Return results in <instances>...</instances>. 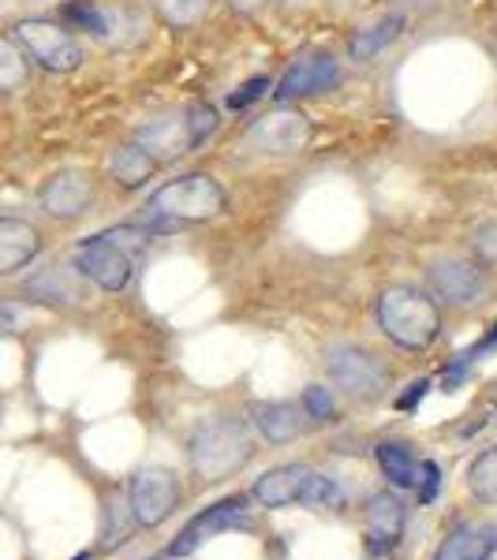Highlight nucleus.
<instances>
[{"label": "nucleus", "instance_id": "nucleus-37", "mask_svg": "<svg viewBox=\"0 0 497 560\" xmlns=\"http://www.w3.org/2000/svg\"><path fill=\"white\" fill-rule=\"evenodd\" d=\"M71 560H90V553H79V557H71Z\"/></svg>", "mask_w": 497, "mask_h": 560}, {"label": "nucleus", "instance_id": "nucleus-30", "mask_svg": "<svg viewBox=\"0 0 497 560\" xmlns=\"http://www.w3.org/2000/svg\"><path fill=\"white\" fill-rule=\"evenodd\" d=\"M266 94H269V79L266 75H255V79H247V83H243L236 94H229V102H224V105H229L232 113H236V108L255 105L258 97H266Z\"/></svg>", "mask_w": 497, "mask_h": 560}, {"label": "nucleus", "instance_id": "nucleus-25", "mask_svg": "<svg viewBox=\"0 0 497 560\" xmlns=\"http://www.w3.org/2000/svg\"><path fill=\"white\" fill-rule=\"evenodd\" d=\"M467 486H472V493L478 497V501L497 504V445L486 448V453L472 464V471H467Z\"/></svg>", "mask_w": 497, "mask_h": 560}, {"label": "nucleus", "instance_id": "nucleus-29", "mask_svg": "<svg viewBox=\"0 0 497 560\" xmlns=\"http://www.w3.org/2000/svg\"><path fill=\"white\" fill-rule=\"evenodd\" d=\"M303 411H307V419H314V422H330L333 415H337L333 393H330V388H322V385H311L303 393Z\"/></svg>", "mask_w": 497, "mask_h": 560}, {"label": "nucleus", "instance_id": "nucleus-16", "mask_svg": "<svg viewBox=\"0 0 497 560\" xmlns=\"http://www.w3.org/2000/svg\"><path fill=\"white\" fill-rule=\"evenodd\" d=\"M497 553V527L494 523H460L438 546L434 560H490Z\"/></svg>", "mask_w": 497, "mask_h": 560}, {"label": "nucleus", "instance_id": "nucleus-32", "mask_svg": "<svg viewBox=\"0 0 497 560\" xmlns=\"http://www.w3.org/2000/svg\"><path fill=\"white\" fill-rule=\"evenodd\" d=\"M427 393H430V382H427V377L412 382L401 396H396V411H415V408H419V400H423Z\"/></svg>", "mask_w": 497, "mask_h": 560}, {"label": "nucleus", "instance_id": "nucleus-15", "mask_svg": "<svg viewBox=\"0 0 497 560\" xmlns=\"http://www.w3.org/2000/svg\"><path fill=\"white\" fill-rule=\"evenodd\" d=\"M42 250V236L23 217H0V277H12L31 266Z\"/></svg>", "mask_w": 497, "mask_h": 560}, {"label": "nucleus", "instance_id": "nucleus-13", "mask_svg": "<svg viewBox=\"0 0 497 560\" xmlns=\"http://www.w3.org/2000/svg\"><path fill=\"white\" fill-rule=\"evenodd\" d=\"M135 142L147 147L161 165L198 150V139L192 131V116H187V108L184 113H173V116H161V120H150L147 128L135 135Z\"/></svg>", "mask_w": 497, "mask_h": 560}, {"label": "nucleus", "instance_id": "nucleus-23", "mask_svg": "<svg viewBox=\"0 0 497 560\" xmlns=\"http://www.w3.org/2000/svg\"><path fill=\"white\" fill-rule=\"evenodd\" d=\"M147 4L161 23L176 26V31H187V26L206 20V12H210V0H147Z\"/></svg>", "mask_w": 497, "mask_h": 560}, {"label": "nucleus", "instance_id": "nucleus-11", "mask_svg": "<svg viewBox=\"0 0 497 560\" xmlns=\"http://www.w3.org/2000/svg\"><path fill=\"white\" fill-rule=\"evenodd\" d=\"M243 516H247V504H243V497L217 501L206 512H198V516L187 523L184 530H180L176 541L169 546V553H173V557H192L195 549H203L206 541H213L217 535H224V530H232V527H243V523H247Z\"/></svg>", "mask_w": 497, "mask_h": 560}, {"label": "nucleus", "instance_id": "nucleus-36", "mask_svg": "<svg viewBox=\"0 0 497 560\" xmlns=\"http://www.w3.org/2000/svg\"><path fill=\"white\" fill-rule=\"evenodd\" d=\"M266 4H269V0H229V8H232V12H240V15H258Z\"/></svg>", "mask_w": 497, "mask_h": 560}, {"label": "nucleus", "instance_id": "nucleus-4", "mask_svg": "<svg viewBox=\"0 0 497 560\" xmlns=\"http://www.w3.org/2000/svg\"><path fill=\"white\" fill-rule=\"evenodd\" d=\"M15 42L38 68L53 75H68L83 65V45H79L60 23L53 20H23L15 23Z\"/></svg>", "mask_w": 497, "mask_h": 560}, {"label": "nucleus", "instance_id": "nucleus-7", "mask_svg": "<svg viewBox=\"0 0 497 560\" xmlns=\"http://www.w3.org/2000/svg\"><path fill=\"white\" fill-rule=\"evenodd\" d=\"M427 280H430L434 300L453 303V306H478L486 295H490V277L483 273L478 261H467V258L430 261Z\"/></svg>", "mask_w": 497, "mask_h": 560}, {"label": "nucleus", "instance_id": "nucleus-20", "mask_svg": "<svg viewBox=\"0 0 497 560\" xmlns=\"http://www.w3.org/2000/svg\"><path fill=\"white\" fill-rule=\"evenodd\" d=\"M158 168H161V161L153 158L147 147H139V142H124V147L108 158V173H113V179L120 187H128V191L142 187L147 179H153Z\"/></svg>", "mask_w": 497, "mask_h": 560}, {"label": "nucleus", "instance_id": "nucleus-1", "mask_svg": "<svg viewBox=\"0 0 497 560\" xmlns=\"http://www.w3.org/2000/svg\"><path fill=\"white\" fill-rule=\"evenodd\" d=\"M224 206H229V195H224V187L217 184L210 173H187L180 179L161 184L158 191L150 195L142 224H147L150 232H158V236H165L176 224L213 221V217L224 213Z\"/></svg>", "mask_w": 497, "mask_h": 560}, {"label": "nucleus", "instance_id": "nucleus-28", "mask_svg": "<svg viewBox=\"0 0 497 560\" xmlns=\"http://www.w3.org/2000/svg\"><path fill=\"white\" fill-rule=\"evenodd\" d=\"M472 250H475L478 266L497 269V221H483L472 232Z\"/></svg>", "mask_w": 497, "mask_h": 560}, {"label": "nucleus", "instance_id": "nucleus-21", "mask_svg": "<svg viewBox=\"0 0 497 560\" xmlns=\"http://www.w3.org/2000/svg\"><path fill=\"white\" fill-rule=\"evenodd\" d=\"M378 464H382L385 478L401 490H415L419 486V475H423V459H415V453L408 445H396V441H385V445L374 448Z\"/></svg>", "mask_w": 497, "mask_h": 560}, {"label": "nucleus", "instance_id": "nucleus-34", "mask_svg": "<svg viewBox=\"0 0 497 560\" xmlns=\"http://www.w3.org/2000/svg\"><path fill=\"white\" fill-rule=\"evenodd\" d=\"M396 12L401 15H419V12H430V8H438L441 0H393Z\"/></svg>", "mask_w": 497, "mask_h": 560}, {"label": "nucleus", "instance_id": "nucleus-27", "mask_svg": "<svg viewBox=\"0 0 497 560\" xmlns=\"http://www.w3.org/2000/svg\"><path fill=\"white\" fill-rule=\"evenodd\" d=\"M65 277L68 273L60 266L49 269V273H42V277L31 280V292H42L45 303H49V300H83V292H76V284H68Z\"/></svg>", "mask_w": 497, "mask_h": 560}, {"label": "nucleus", "instance_id": "nucleus-6", "mask_svg": "<svg viewBox=\"0 0 497 560\" xmlns=\"http://www.w3.org/2000/svg\"><path fill=\"white\" fill-rule=\"evenodd\" d=\"M325 370H330L333 382L345 388L348 396H356V400H374V396H382L393 382L390 366L378 355H370L367 348H356V345L330 348Z\"/></svg>", "mask_w": 497, "mask_h": 560}, {"label": "nucleus", "instance_id": "nucleus-8", "mask_svg": "<svg viewBox=\"0 0 497 560\" xmlns=\"http://www.w3.org/2000/svg\"><path fill=\"white\" fill-rule=\"evenodd\" d=\"M76 273L97 284L102 292H124L131 280V255L105 232H97L76 247Z\"/></svg>", "mask_w": 497, "mask_h": 560}, {"label": "nucleus", "instance_id": "nucleus-24", "mask_svg": "<svg viewBox=\"0 0 497 560\" xmlns=\"http://www.w3.org/2000/svg\"><path fill=\"white\" fill-rule=\"evenodd\" d=\"M31 79V57L23 52L20 42L0 38V94H12Z\"/></svg>", "mask_w": 497, "mask_h": 560}, {"label": "nucleus", "instance_id": "nucleus-38", "mask_svg": "<svg viewBox=\"0 0 497 560\" xmlns=\"http://www.w3.org/2000/svg\"><path fill=\"white\" fill-rule=\"evenodd\" d=\"M378 560H390V553H385V557H378Z\"/></svg>", "mask_w": 497, "mask_h": 560}, {"label": "nucleus", "instance_id": "nucleus-26", "mask_svg": "<svg viewBox=\"0 0 497 560\" xmlns=\"http://www.w3.org/2000/svg\"><path fill=\"white\" fill-rule=\"evenodd\" d=\"M300 504H307V509H340V504H345V490H340L333 478L311 475V478H307V486H303Z\"/></svg>", "mask_w": 497, "mask_h": 560}, {"label": "nucleus", "instance_id": "nucleus-2", "mask_svg": "<svg viewBox=\"0 0 497 560\" xmlns=\"http://www.w3.org/2000/svg\"><path fill=\"white\" fill-rule=\"evenodd\" d=\"M374 318L385 337L404 351H427L441 332V314L434 295L408 284L385 288L374 300Z\"/></svg>", "mask_w": 497, "mask_h": 560}, {"label": "nucleus", "instance_id": "nucleus-31", "mask_svg": "<svg viewBox=\"0 0 497 560\" xmlns=\"http://www.w3.org/2000/svg\"><path fill=\"white\" fill-rule=\"evenodd\" d=\"M441 490V467L434 464V459H423V475H419V486H415V493H419L423 504H430L434 497Z\"/></svg>", "mask_w": 497, "mask_h": 560}, {"label": "nucleus", "instance_id": "nucleus-35", "mask_svg": "<svg viewBox=\"0 0 497 560\" xmlns=\"http://www.w3.org/2000/svg\"><path fill=\"white\" fill-rule=\"evenodd\" d=\"M497 348V322L490 325V329H486V337L478 340V345L472 348V351H464L467 359H478V355H490V351Z\"/></svg>", "mask_w": 497, "mask_h": 560}, {"label": "nucleus", "instance_id": "nucleus-12", "mask_svg": "<svg viewBox=\"0 0 497 560\" xmlns=\"http://www.w3.org/2000/svg\"><path fill=\"white\" fill-rule=\"evenodd\" d=\"M38 202L57 221H76V217H83L94 206V179L79 173V168H65V173H57L42 187Z\"/></svg>", "mask_w": 497, "mask_h": 560}, {"label": "nucleus", "instance_id": "nucleus-9", "mask_svg": "<svg viewBox=\"0 0 497 560\" xmlns=\"http://www.w3.org/2000/svg\"><path fill=\"white\" fill-rule=\"evenodd\" d=\"M337 83H340L337 57L325 52V49H307L292 60V65H288L281 83H277V90H274V97L281 105H288V102H300V97L330 94Z\"/></svg>", "mask_w": 497, "mask_h": 560}, {"label": "nucleus", "instance_id": "nucleus-18", "mask_svg": "<svg viewBox=\"0 0 497 560\" xmlns=\"http://www.w3.org/2000/svg\"><path fill=\"white\" fill-rule=\"evenodd\" d=\"M251 419H255L262 438L274 441V445H288V441H296L307 430V411L296 408V404H281V400L255 404Z\"/></svg>", "mask_w": 497, "mask_h": 560}, {"label": "nucleus", "instance_id": "nucleus-5", "mask_svg": "<svg viewBox=\"0 0 497 560\" xmlns=\"http://www.w3.org/2000/svg\"><path fill=\"white\" fill-rule=\"evenodd\" d=\"M311 139H314L311 116L292 105H281V108H274V113L258 116V120L247 128V135H243V142H247L251 150L269 153V158H292V153H303L311 147Z\"/></svg>", "mask_w": 497, "mask_h": 560}, {"label": "nucleus", "instance_id": "nucleus-10", "mask_svg": "<svg viewBox=\"0 0 497 560\" xmlns=\"http://www.w3.org/2000/svg\"><path fill=\"white\" fill-rule=\"evenodd\" d=\"M128 501H131V520L139 523V527H158V523H165L173 516L180 504L176 475L161 471V467H147V471H139L131 478Z\"/></svg>", "mask_w": 497, "mask_h": 560}, {"label": "nucleus", "instance_id": "nucleus-17", "mask_svg": "<svg viewBox=\"0 0 497 560\" xmlns=\"http://www.w3.org/2000/svg\"><path fill=\"white\" fill-rule=\"evenodd\" d=\"M314 471L307 464H288V467H274L255 482V501L262 509H288V504H300L307 478Z\"/></svg>", "mask_w": 497, "mask_h": 560}, {"label": "nucleus", "instance_id": "nucleus-22", "mask_svg": "<svg viewBox=\"0 0 497 560\" xmlns=\"http://www.w3.org/2000/svg\"><path fill=\"white\" fill-rule=\"evenodd\" d=\"M68 23H76L79 31L94 34V38H113V12H105L94 0H71V4L60 8Z\"/></svg>", "mask_w": 497, "mask_h": 560}, {"label": "nucleus", "instance_id": "nucleus-14", "mask_svg": "<svg viewBox=\"0 0 497 560\" xmlns=\"http://www.w3.org/2000/svg\"><path fill=\"white\" fill-rule=\"evenodd\" d=\"M404 535V504L393 493H374L367 501V553L385 557Z\"/></svg>", "mask_w": 497, "mask_h": 560}, {"label": "nucleus", "instance_id": "nucleus-19", "mask_svg": "<svg viewBox=\"0 0 497 560\" xmlns=\"http://www.w3.org/2000/svg\"><path fill=\"white\" fill-rule=\"evenodd\" d=\"M404 23H408V15L393 12V15H385V20H378V23H370V26H359V31L348 38V57L359 60V65L374 60L378 52H385L396 38H401Z\"/></svg>", "mask_w": 497, "mask_h": 560}, {"label": "nucleus", "instance_id": "nucleus-33", "mask_svg": "<svg viewBox=\"0 0 497 560\" xmlns=\"http://www.w3.org/2000/svg\"><path fill=\"white\" fill-rule=\"evenodd\" d=\"M20 322H23L20 303H8V300H0V332H15V329H20Z\"/></svg>", "mask_w": 497, "mask_h": 560}, {"label": "nucleus", "instance_id": "nucleus-3", "mask_svg": "<svg viewBox=\"0 0 497 560\" xmlns=\"http://www.w3.org/2000/svg\"><path fill=\"white\" fill-rule=\"evenodd\" d=\"M255 453L247 430L236 419H210L192 433V464L210 482H221L224 475H236Z\"/></svg>", "mask_w": 497, "mask_h": 560}]
</instances>
